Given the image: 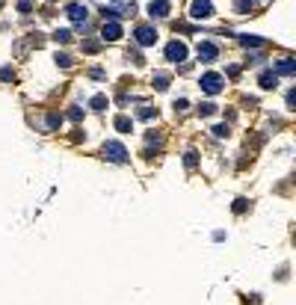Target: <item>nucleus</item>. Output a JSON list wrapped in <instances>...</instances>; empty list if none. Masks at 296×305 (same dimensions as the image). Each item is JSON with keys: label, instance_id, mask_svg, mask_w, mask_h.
Instances as JSON below:
<instances>
[{"label": "nucleus", "instance_id": "4be33fe9", "mask_svg": "<svg viewBox=\"0 0 296 305\" xmlns=\"http://www.w3.org/2000/svg\"><path fill=\"white\" fill-rule=\"evenodd\" d=\"M68 119H71V122H80V119H83V110H80V107H71V110H68Z\"/></svg>", "mask_w": 296, "mask_h": 305}, {"label": "nucleus", "instance_id": "f257e3e1", "mask_svg": "<svg viewBox=\"0 0 296 305\" xmlns=\"http://www.w3.org/2000/svg\"><path fill=\"white\" fill-rule=\"evenodd\" d=\"M104 157L107 160H113V163H125L128 160V148L122 145V142H104Z\"/></svg>", "mask_w": 296, "mask_h": 305}, {"label": "nucleus", "instance_id": "393cba45", "mask_svg": "<svg viewBox=\"0 0 296 305\" xmlns=\"http://www.w3.org/2000/svg\"><path fill=\"white\" fill-rule=\"evenodd\" d=\"M213 136H216V139L228 136V125H216V128H213Z\"/></svg>", "mask_w": 296, "mask_h": 305}, {"label": "nucleus", "instance_id": "f03ea898", "mask_svg": "<svg viewBox=\"0 0 296 305\" xmlns=\"http://www.w3.org/2000/svg\"><path fill=\"white\" fill-rule=\"evenodd\" d=\"M198 86H201V92H207V95H219L222 92V77L219 74H204L201 80H198Z\"/></svg>", "mask_w": 296, "mask_h": 305}, {"label": "nucleus", "instance_id": "a211bd4d", "mask_svg": "<svg viewBox=\"0 0 296 305\" xmlns=\"http://www.w3.org/2000/svg\"><path fill=\"white\" fill-rule=\"evenodd\" d=\"M57 66H63V68H71V66H74V60H71L68 54H57Z\"/></svg>", "mask_w": 296, "mask_h": 305}, {"label": "nucleus", "instance_id": "f8f14e48", "mask_svg": "<svg viewBox=\"0 0 296 305\" xmlns=\"http://www.w3.org/2000/svg\"><path fill=\"white\" fill-rule=\"evenodd\" d=\"M169 83H172V77H169V74H163V71H160V74H154V89H157V92H166V89H169Z\"/></svg>", "mask_w": 296, "mask_h": 305}, {"label": "nucleus", "instance_id": "a878e982", "mask_svg": "<svg viewBox=\"0 0 296 305\" xmlns=\"http://www.w3.org/2000/svg\"><path fill=\"white\" fill-rule=\"evenodd\" d=\"M18 9H21L24 15H30V12H33V3H30V0H21V3H18Z\"/></svg>", "mask_w": 296, "mask_h": 305}, {"label": "nucleus", "instance_id": "cd10ccee", "mask_svg": "<svg viewBox=\"0 0 296 305\" xmlns=\"http://www.w3.org/2000/svg\"><path fill=\"white\" fill-rule=\"evenodd\" d=\"M184 163H187V166H196V151H187V157H184Z\"/></svg>", "mask_w": 296, "mask_h": 305}, {"label": "nucleus", "instance_id": "9d476101", "mask_svg": "<svg viewBox=\"0 0 296 305\" xmlns=\"http://www.w3.org/2000/svg\"><path fill=\"white\" fill-rule=\"evenodd\" d=\"M272 71H275V74H293V71H296V63L290 60V57H284V60H278V63H275V68H272Z\"/></svg>", "mask_w": 296, "mask_h": 305}, {"label": "nucleus", "instance_id": "423d86ee", "mask_svg": "<svg viewBox=\"0 0 296 305\" xmlns=\"http://www.w3.org/2000/svg\"><path fill=\"white\" fill-rule=\"evenodd\" d=\"M122 39V24L119 21H104L101 27V42H119Z\"/></svg>", "mask_w": 296, "mask_h": 305}, {"label": "nucleus", "instance_id": "4468645a", "mask_svg": "<svg viewBox=\"0 0 296 305\" xmlns=\"http://www.w3.org/2000/svg\"><path fill=\"white\" fill-rule=\"evenodd\" d=\"M252 6H255V0H237V3H234V9H237L240 15H249Z\"/></svg>", "mask_w": 296, "mask_h": 305}, {"label": "nucleus", "instance_id": "7ed1b4c3", "mask_svg": "<svg viewBox=\"0 0 296 305\" xmlns=\"http://www.w3.org/2000/svg\"><path fill=\"white\" fill-rule=\"evenodd\" d=\"M133 39H136V45L148 48V45H154V42H157V30H154L151 24H142V27H136V30H133Z\"/></svg>", "mask_w": 296, "mask_h": 305}, {"label": "nucleus", "instance_id": "20e7f679", "mask_svg": "<svg viewBox=\"0 0 296 305\" xmlns=\"http://www.w3.org/2000/svg\"><path fill=\"white\" fill-rule=\"evenodd\" d=\"M66 15L74 21V24H86V21H89V9H86L83 3H68V6H66Z\"/></svg>", "mask_w": 296, "mask_h": 305}, {"label": "nucleus", "instance_id": "412c9836", "mask_svg": "<svg viewBox=\"0 0 296 305\" xmlns=\"http://www.w3.org/2000/svg\"><path fill=\"white\" fill-rule=\"evenodd\" d=\"M151 116H157V110H151L148 104H142V110H139V119H151Z\"/></svg>", "mask_w": 296, "mask_h": 305}, {"label": "nucleus", "instance_id": "bb28decb", "mask_svg": "<svg viewBox=\"0 0 296 305\" xmlns=\"http://www.w3.org/2000/svg\"><path fill=\"white\" fill-rule=\"evenodd\" d=\"M243 210H246V199H237L234 202V213H243Z\"/></svg>", "mask_w": 296, "mask_h": 305}, {"label": "nucleus", "instance_id": "c756f323", "mask_svg": "<svg viewBox=\"0 0 296 305\" xmlns=\"http://www.w3.org/2000/svg\"><path fill=\"white\" fill-rule=\"evenodd\" d=\"M0 6H3V0H0Z\"/></svg>", "mask_w": 296, "mask_h": 305}, {"label": "nucleus", "instance_id": "f3484780", "mask_svg": "<svg viewBox=\"0 0 296 305\" xmlns=\"http://www.w3.org/2000/svg\"><path fill=\"white\" fill-rule=\"evenodd\" d=\"M213 113H216V104H213V101H204L201 107H198V116H204V119H207V116H213Z\"/></svg>", "mask_w": 296, "mask_h": 305}, {"label": "nucleus", "instance_id": "dca6fc26", "mask_svg": "<svg viewBox=\"0 0 296 305\" xmlns=\"http://www.w3.org/2000/svg\"><path fill=\"white\" fill-rule=\"evenodd\" d=\"M83 51H86V54H98L101 51V39H86V42H83Z\"/></svg>", "mask_w": 296, "mask_h": 305}, {"label": "nucleus", "instance_id": "c85d7f7f", "mask_svg": "<svg viewBox=\"0 0 296 305\" xmlns=\"http://www.w3.org/2000/svg\"><path fill=\"white\" fill-rule=\"evenodd\" d=\"M287 107H290V110L296 107V92H287Z\"/></svg>", "mask_w": 296, "mask_h": 305}, {"label": "nucleus", "instance_id": "5701e85b", "mask_svg": "<svg viewBox=\"0 0 296 305\" xmlns=\"http://www.w3.org/2000/svg\"><path fill=\"white\" fill-rule=\"evenodd\" d=\"M54 39L66 45V42H71V33H68V30H57V33H54Z\"/></svg>", "mask_w": 296, "mask_h": 305}, {"label": "nucleus", "instance_id": "2eb2a0df", "mask_svg": "<svg viewBox=\"0 0 296 305\" xmlns=\"http://www.w3.org/2000/svg\"><path fill=\"white\" fill-rule=\"evenodd\" d=\"M240 42H243V48H263V39H258V36H243Z\"/></svg>", "mask_w": 296, "mask_h": 305}, {"label": "nucleus", "instance_id": "b1692460", "mask_svg": "<svg viewBox=\"0 0 296 305\" xmlns=\"http://www.w3.org/2000/svg\"><path fill=\"white\" fill-rule=\"evenodd\" d=\"M187 107H190L187 98H178V101H175V113H187Z\"/></svg>", "mask_w": 296, "mask_h": 305}, {"label": "nucleus", "instance_id": "aec40b11", "mask_svg": "<svg viewBox=\"0 0 296 305\" xmlns=\"http://www.w3.org/2000/svg\"><path fill=\"white\" fill-rule=\"evenodd\" d=\"M0 80H3V83H9V80H15V71H12V68L6 66V68H0Z\"/></svg>", "mask_w": 296, "mask_h": 305}, {"label": "nucleus", "instance_id": "6e6552de", "mask_svg": "<svg viewBox=\"0 0 296 305\" xmlns=\"http://www.w3.org/2000/svg\"><path fill=\"white\" fill-rule=\"evenodd\" d=\"M216 57H219V48H216L213 42H201V45H198V60H201V63H213Z\"/></svg>", "mask_w": 296, "mask_h": 305}, {"label": "nucleus", "instance_id": "39448f33", "mask_svg": "<svg viewBox=\"0 0 296 305\" xmlns=\"http://www.w3.org/2000/svg\"><path fill=\"white\" fill-rule=\"evenodd\" d=\"M166 60L184 63V60H187V45H184V42H169V45H166Z\"/></svg>", "mask_w": 296, "mask_h": 305}, {"label": "nucleus", "instance_id": "9b49d317", "mask_svg": "<svg viewBox=\"0 0 296 305\" xmlns=\"http://www.w3.org/2000/svg\"><path fill=\"white\" fill-rule=\"evenodd\" d=\"M261 86L263 89H275V86H278V74H275V71H263L261 74Z\"/></svg>", "mask_w": 296, "mask_h": 305}, {"label": "nucleus", "instance_id": "0eeeda50", "mask_svg": "<svg viewBox=\"0 0 296 305\" xmlns=\"http://www.w3.org/2000/svg\"><path fill=\"white\" fill-rule=\"evenodd\" d=\"M190 15H193V18H210V15H213V3H210V0H193Z\"/></svg>", "mask_w": 296, "mask_h": 305}, {"label": "nucleus", "instance_id": "1a4fd4ad", "mask_svg": "<svg viewBox=\"0 0 296 305\" xmlns=\"http://www.w3.org/2000/svg\"><path fill=\"white\" fill-rule=\"evenodd\" d=\"M148 15L151 18H166L169 15V0H151L148 3Z\"/></svg>", "mask_w": 296, "mask_h": 305}, {"label": "nucleus", "instance_id": "ddd939ff", "mask_svg": "<svg viewBox=\"0 0 296 305\" xmlns=\"http://www.w3.org/2000/svg\"><path fill=\"white\" fill-rule=\"evenodd\" d=\"M116 128H119L122 134H131L133 122H131V119H128V116H116Z\"/></svg>", "mask_w": 296, "mask_h": 305}, {"label": "nucleus", "instance_id": "6ab92c4d", "mask_svg": "<svg viewBox=\"0 0 296 305\" xmlns=\"http://www.w3.org/2000/svg\"><path fill=\"white\" fill-rule=\"evenodd\" d=\"M92 110H107V95H95L92 98Z\"/></svg>", "mask_w": 296, "mask_h": 305}]
</instances>
